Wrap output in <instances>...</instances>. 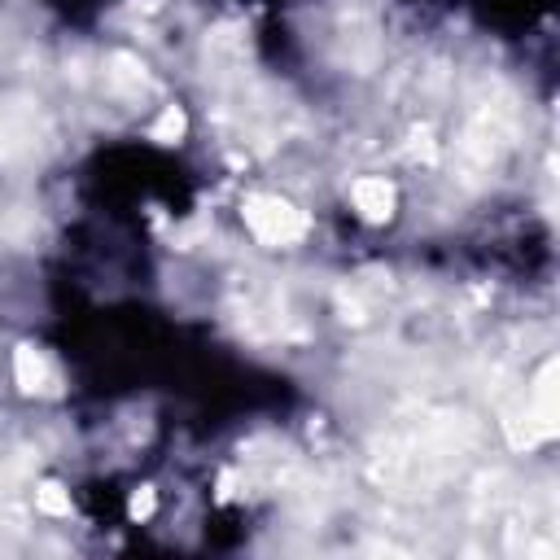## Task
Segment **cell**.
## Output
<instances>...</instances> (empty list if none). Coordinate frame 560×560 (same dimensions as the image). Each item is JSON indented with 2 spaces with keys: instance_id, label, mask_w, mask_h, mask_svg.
<instances>
[{
  "instance_id": "obj_1",
  "label": "cell",
  "mask_w": 560,
  "mask_h": 560,
  "mask_svg": "<svg viewBox=\"0 0 560 560\" xmlns=\"http://www.w3.org/2000/svg\"><path fill=\"white\" fill-rule=\"evenodd\" d=\"M101 192H114V197H149V192H162L171 206L179 201L184 206V175L149 153V149H114L109 158H101V175H96Z\"/></svg>"
},
{
  "instance_id": "obj_2",
  "label": "cell",
  "mask_w": 560,
  "mask_h": 560,
  "mask_svg": "<svg viewBox=\"0 0 560 560\" xmlns=\"http://www.w3.org/2000/svg\"><path fill=\"white\" fill-rule=\"evenodd\" d=\"M547 9H551V0H481V18L494 22V26H503V31L534 26Z\"/></svg>"
}]
</instances>
